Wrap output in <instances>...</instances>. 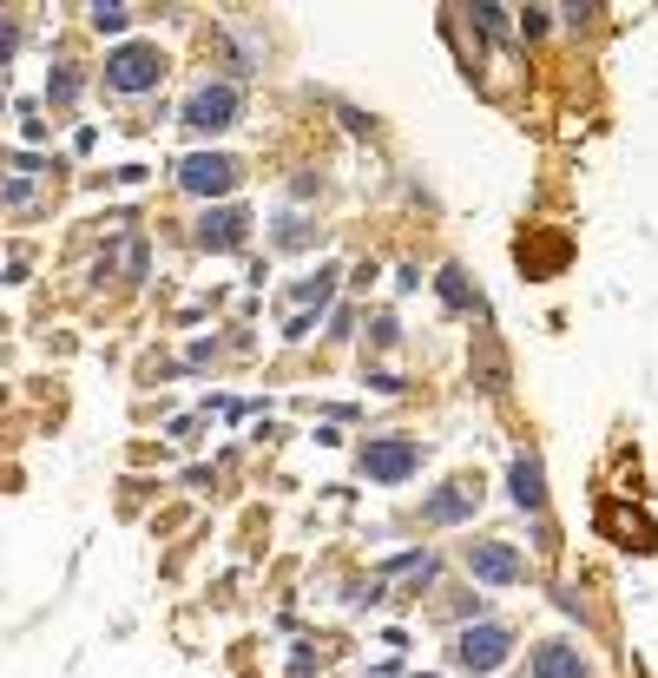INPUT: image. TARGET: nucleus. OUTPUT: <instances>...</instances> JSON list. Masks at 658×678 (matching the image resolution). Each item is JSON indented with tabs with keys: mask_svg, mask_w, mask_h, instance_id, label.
Wrapping results in <instances>:
<instances>
[{
	"mask_svg": "<svg viewBox=\"0 0 658 678\" xmlns=\"http://www.w3.org/2000/svg\"><path fill=\"white\" fill-rule=\"evenodd\" d=\"M165 79V53L152 47V40H132V47H119L106 60V86L112 93H145V86H158Z\"/></svg>",
	"mask_w": 658,
	"mask_h": 678,
	"instance_id": "f257e3e1",
	"label": "nucleus"
},
{
	"mask_svg": "<svg viewBox=\"0 0 658 678\" xmlns=\"http://www.w3.org/2000/svg\"><path fill=\"white\" fill-rule=\"evenodd\" d=\"M415 468H422V448L408 442V435H376V442L362 448V474H369L376 488H395V481H408Z\"/></svg>",
	"mask_w": 658,
	"mask_h": 678,
	"instance_id": "f03ea898",
	"label": "nucleus"
},
{
	"mask_svg": "<svg viewBox=\"0 0 658 678\" xmlns=\"http://www.w3.org/2000/svg\"><path fill=\"white\" fill-rule=\"evenodd\" d=\"M178 185H185L191 198H224V191H237V165L224 152H191L185 165H178Z\"/></svg>",
	"mask_w": 658,
	"mask_h": 678,
	"instance_id": "7ed1b4c3",
	"label": "nucleus"
},
{
	"mask_svg": "<svg viewBox=\"0 0 658 678\" xmlns=\"http://www.w3.org/2000/svg\"><path fill=\"white\" fill-rule=\"evenodd\" d=\"M185 126H191V132H224V126H237V86H231V79H218V86H198V93L185 99Z\"/></svg>",
	"mask_w": 658,
	"mask_h": 678,
	"instance_id": "20e7f679",
	"label": "nucleus"
},
{
	"mask_svg": "<svg viewBox=\"0 0 658 678\" xmlns=\"http://www.w3.org/2000/svg\"><path fill=\"white\" fill-rule=\"evenodd\" d=\"M507 652H514L507 626H468L461 646H455V659L468 665V672H494V665H507Z\"/></svg>",
	"mask_w": 658,
	"mask_h": 678,
	"instance_id": "39448f33",
	"label": "nucleus"
},
{
	"mask_svg": "<svg viewBox=\"0 0 658 678\" xmlns=\"http://www.w3.org/2000/svg\"><path fill=\"white\" fill-rule=\"evenodd\" d=\"M468 573L487 586H514L520 580V553L507 547V540H474L468 547Z\"/></svg>",
	"mask_w": 658,
	"mask_h": 678,
	"instance_id": "423d86ee",
	"label": "nucleus"
},
{
	"mask_svg": "<svg viewBox=\"0 0 658 678\" xmlns=\"http://www.w3.org/2000/svg\"><path fill=\"white\" fill-rule=\"evenodd\" d=\"M244 231H251V218H244L237 205H218V211H204V218H198V244H204V251H237Z\"/></svg>",
	"mask_w": 658,
	"mask_h": 678,
	"instance_id": "0eeeda50",
	"label": "nucleus"
},
{
	"mask_svg": "<svg viewBox=\"0 0 658 678\" xmlns=\"http://www.w3.org/2000/svg\"><path fill=\"white\" fill-rule=\"evenodd\" d=\"M533 678H586L580 646H566V639H547V646L533 652Z\"/></svg>",
	"mask_w": 658,
	"mask_h": 678,
	"instance_id": "6e6552de",
	"label": "nucleus"
},
{
	"mask_svg": "<svg viewBox=\"0 0 658 678\" xmlns=\"http://www.w3.org/2000/svg\"><path fill=\"white\" fill-rule=\"evenodd\" d=\"M474 501H481V494H474L468 481H455V488L428 494V507H422V514H428V521H441V527H448V521H468V514H474Z\"/></svg>",
	"mask_w": 658,
	"mask_h": 678,
	"instance_id": "1a4fd4ad",
	"label": "nucleus"
},
{
	"mask_svg": "<svg viewBox=\"0 0 658 678\" xmlns=\"http://www.w3.org/2000/svg\"><path fill=\"white\" fill-rule=\"evenodd\" d=\"M507 481H514V501H520V507H533V514L547 507V474H540V461H533V455H520Z\"/></svg>",
	"mask_w": 658,
	"mask_h": 678,
	"instance_id": "9d476101",
	"label": "nucleus"
},
{
	"mask_svg": "<svg viewBox=\"0 0 658 678\" xmlns=\"http://www.w3.org/2000/svg\"><path fill=\"white\" fill-rule=\"evenodd\" d=\"M126 20H132V7H119V0H99V7H93V27L99 33H126Z\"/></svg>",
	"mask_w": 658,
	"mask_h": 678,
	"instance_id": "9b49d317",
	"label": "nucleus"
},
{
	"mask_svg": "<svg viewBox=\"0 0 658 678\" xmlns=\"http://www.w3.org/2000/svg\"><path fill=\"white\" fill-rule=\"evenodd\" d=\"M441 297L455 303V310H468V277L461 270H441Z\"/></svg>",
	"mask_w": 658,
	"mask_h": 678,
	"instance_id": "f8f14e48",
	"label": "nucleus"
},
{
	"mask_svg": "<svg viewBox=\"0 0 658 678\" xmlns=\"http://www.w3.org/2000/svg\"><path fill=\"white\" fill-rule=\"evenodd\" d=\"M79 93V73H53L47 79V99H73Z\"/></svg>",
	"mask_w": 658,
	"mask_h": 678,
	"instance_id": "ddd939ff",
	"label": "nucleus"
}]
</instances>
